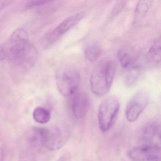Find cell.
Here are the masks:
<instances>
[{
	"label": "cell",
	"instance_id": "cell-1",
	"mask_svg": "<svg viewBox=\"0 0 161 161\" xmlns=\"http://www.w3.org/2000/svg\"><path fill=\"white\" fill-rule=\"evenodd\" d=\"M3 47L5 58L19 68H31L37 60V50L29 41L27 32L24 29L16 30L8 42Z\"/></svg>",
	"mask_w": 161,
	"mask_h": 161
},
{
	"label": "cell",
	"instance_id": "cell-2",
	"mask_svg": "<svg viewBox=\"0 0 161 161\" xmlns=\"http://www.w3.org/2000/svg\"><path fill=\"white\" fill-rule=\"evenodd\" d=\"M116 67L115 63L110 59L101 60L94 67L90 77V89L98 97L107 94L111 88Z\"/></svg>",
	"mask_w": 161,
	"mask_h": 161
},
{
	"label": "cell",
	"instance_id": "cell-3",
	"mask_svg": "<svg viewBox=\"0 0 161 161\" xmlns=\"http://www.w3.org/2000/svg\"><path fill=\"white\" fill-rule=\"evenodd\" d=\"M33 131L34 140L50 151L60 149L69 138V133L60 128L49 129L35 127Z\"/></svg>",
	"mask_w": 161,
	"mask_h": 161
},
{
	"label": "cell",
	"instance_id": "cell-4",
	"mask_svg": "<svg viewBox=\"0 0 161 161\" xmlns=\"http://www.w3.org/2000/svg\"><path fill=\"white\" fill-rule=\"evenodd\" d=\"M56 82L60 94L64 97H69L78 91L80 75L73 67L63 66L56 72Z\"/></svg>",
	"mask_w": 161,
	"mask_h": 161
},
{
	"label": "cell",
	"instance_id": "cell-5",
	"mask_svg": "<svg viewBox=\"0 0 161 161\" xmlns=\"http://www.w3.org/2000/svg\"><path fill=\"white\" fill-rule=\"evenodd\" d=\"M120 103L115 97H107L100 104L98 110L99 127L103 132L108 131L114 124L118 116Z\"/></svg>",
	"mask_w": 161,
	"mask_h": 161
},
{
	"label": "cell",
	"instance_id": "cell-6",
	"mask_svg": "<svg viewBox=\"0 0 161 161\" xmlns=\"http://www.w3.org/2000/svg\"><path fill=\"white\" fill-rule=\"evenodd\" d=\"M85 15V13L80 12L72 15L65 19L53 31L43 36L41 40L42 46L47 48L54 44L66 33L80 22L84 17Z\"/></svg>",
	"mask_w": 161,
	"mask_h": 161
},
{
	"label": "cell",
	"instance_id": "cell-7",
	"mask_svg": "<svg viewBox=\"0 0 161 161\" xmlns=\"http://www.w3.org/2000/svg\"><path fill=\"white\" fill-rule=\"evenodd\" d=\"M149 101V96L146 90L137 91L128 103L126 110L125 116L130 122L135 121L146 109Z\"/></svg>",
	"mask_w": 161,
	"mask_h": 161
},
{
	"label": "cell",
	"instance_id": "cell-8",
	"mask_svg": "<svg viewBox=\"0 0 161 161\" xmlns=\"http://www.w3.org/2000/svg\"><path fill=\"white\" fill-rule=\"evenodd\" d=\"M128 155L130 159L134 161H160V145H140L130 150L128 152Z\"/></svg>",
	"mask_w": 161,
	"mask_h": 161
},
{
	"label": "cell",
	"instance_id": "cell-9",
	"mask_svg": "<svg viewBox=\"0 0 161 161\" xmlns=\"http://www.w3.org/2000/svg\"><path fill=\"white\" fill-rule=\"evenodd\" d=\"M69 97V108L72 115L77 119L84 118L88 112L90 105L88 96L84 92L78 90Z\"/></svg>",
	"mask_w": 161,
	"mask_h": 161
},
{
	"label": "cell",
	"instance_id": "cell-10",
	"mask_svg": "<svg viewBox=\"0 0 161 161\" xmlns=\"http://www.w3.org/2000/svg\"><path fill=\"white\" fill-rule=\"evenodd\" d=\"M156 138H160V125L156 121L147 123L140 128L137 133V139L140 145L154 143Z\"/></svg>",
	"mask_w": 161,
	"mask_h": 161
},
{
	"label": "cell",
	"instance_id": "cell-11",
	"mask_svg": "<svg viewBox=\"0 0 161 161\" xmlns=\"http://www.w3.org/2000/svg\"><path fill=\"white\" fill-rule=\"evenodd\" d=\"M118 59L123 68L130 70L140 66L138 55L136 52L131 47H125L119 51Z\"/></svg>",
	"mask_w": 161,
	"mask_h": 161
},
{
	"label": "cell",
	"instance_id": "cell-12",
	"mask_svg": "<svg viewBox=\"0 0 161 161\" xmlns=\"http://www.w3.org/2000/svg\"><path fill=\"white\" fill-rule=\"evenodd\" d=\"M101 47L97 42H92L86 44L84 49V54L85 58L89 62L97 61L101 56Z\"/></svg>",
	"mask_w": 161,
	"mask_h": 161
},
{
	"label": "cell",
	"instance_id": "cell-13",
	"mask_svg": "<svg viewBox=\"0 0 161 161\" xmlns=\"http://www.w3.org/2000/svg\"><path fill=\"white\" fill-rule=\"evenodd\" d=\"M148 62L152 65H157L161 62V38H156L147 54Z\"/></svg>",
	"mask_w": 161,
	"mask_h": 161
},
{
	"label": "cell",
	"instance_id": "cell-14",
	"mask_svg": "<svg viewBox=\"0 0 161 161\" xmlns=\"http://www.w3.org/2000/svg\"><path fill=\"white\" fill-rule=\"evenodd\" d=\"M153 1H151L139 2L135 12V23H139L145 17Z\"/></svg>",
	"mask_w": 161,
	"mask_h": 161
},
{
	"label": "cell",
	"instance_id": "cell-15",
	"mask_svg": "<svg viewBox=\"0 0 161 161\" xmlns=\"http://www.w3.org/2000/svg\"><path fill=\"white\" fill-rule=\"evenodd\" d=\"M34 119L39 124H46L49 121L51 114L48 110L41 106L36 107L33 113Z\"/></svg>",
	"mask_w": 161,
	"mask_h": 161
},
{
	"label": "cell",
	"instance_id": "cell-16",
	"mask_svg": "<svg viewBox=\"0 0 161 161\" xmlns=\"http://www.w3.org/2000/svg\"><path fill=\"white\" fill-rule=\"evenodd\" d=\"M140 70H141L140 66L129 70L130 72L125 80L126 84L127 86H131L136 83L140 77V72H141Z\"/></svg>",
	"mask_w": 161,
	"mask_h": 161
},
{
	"label": "cell",
	"instance_id": "cell-17",
	"mask_svg": "<svg viewBox=\"0 0 161 161\" xmlns=\"http://www.w3.org/2000/svg\"><path fill=\"white\" fill-rule=\"evenodd\" d=\"M53 2L51 1H31L27 3L25 5V8L27 9H32L36 7H39Z\"/></svg>",
	"mask_w": 161,
	"mask_h": 161
},
{
	"label": "cell",
	"instance_id": "cell-18",
	"mask_svg": "<svg viewBox=\"0 0 161 161\" xmlns=\"http://www.w3.org/2000/svg\"><path fill=\"white\" fill-rule=\"evenodd\" d=\"M71 157L70 153L66 152L60 156L56 161H71Z\"/></svg>",
	"mask_w": 161,
	"mask_h": 161
},
{
	"label": "cell",
	"instance_id": "cell-19",
	"mask_svg": "<svg viewBox=\"0 0 161 161\" xmlns=\"http://www.w3.org/2000/svg\"><path fill=\"white\" fill-rule=\"evenodd\" d=\"M123 7H124V2H122V3H118L113 11V16L116 15L117 14H118L119 11H121Z\"/></svg>",
	"mask_w": 161,
	"mask_h": 161
},
{
	"label": "cell",
	"instance_id": "cell-20",
	"mask_svg": "<svg viewBox=\"0 0 161 161\" xmlns=\"http://www.w3.org/2000/svg\"><path fill=\"white\" fill-rule=\"evenodd\" d=\"M5 58V52L3 46H0V61H3Z\"/></svg>",
	"mask_w": 161,
	"mask_h": 161
},
{
	"label": "cell",
	"instance_id": "cell-21",
	"mask_svg": "<svg viewBox=\"0 0 161 161\" xmlns=\"http://www.w3.org/2000/svg\"><path fill=\"white\" fill-rule=\"evenodd\" d=\"M9 2L0 1V11L9 5Z\"/></svg>",
	"mask_w": 161,
	"mask_h": 161
},
{
	"label": "cell",
	"instance_id": "cell-22",
	"mask_svg": "<svg viewBox=\"0 0 161 161\" xmlns=\"http://www.w3.org/2000/svg\"><path fill=\"white\" fill-rule=\"evenodd\" d=\"M0 161H4V157H3V154H2L1 157H0Z\"/></svg>",
	"mask_w": 161,
	"mask_h": 161
}]
</instances>
